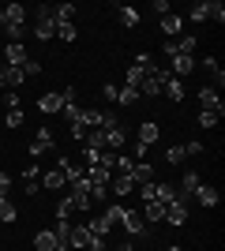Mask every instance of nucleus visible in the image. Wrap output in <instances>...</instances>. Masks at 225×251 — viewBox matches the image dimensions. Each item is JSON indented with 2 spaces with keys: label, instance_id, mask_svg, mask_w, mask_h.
<instances>
[{
  "label": "nucleus",
  "instance_id": "1",
  "mask_svg": "<svg viewBox=\"0 0 225 251\" xmlns=\"http://www.w3.org/2000/svg\"><path fill=\"white\" fill-rule=\"evenodd\" d=\"M188 19H192V23H203V19L225 23V4H222V0H195L192 8H188Z\"/></svg>",
  "mask_w": 225,
  "mask_h": 251
},
{
  "label": "nucleus",
  "instance_id": "2",
  "mask_svg": "<svg viewBox=\"0 0 225 251\" xmlns=\"http://www.w3.org/2000/svg\"><path fill=\"white\" fill-rule=\"evenodd\" d=\"M34 34H38V38H56V8H53V4H38Z\"/></svg>",
  "mask_w": 225,
  "mask_h": 251
},
{
  "label": "nucleus",
  "instance_id": "3",
  "mask_svg": "<svg viewBox=\"0 0 225 251\" xmlns=\"http://www.w3.org/2000/svg\"><path fill=\"white\" fill-rule=\"evenodd\" d=\"M68 202H72V210H83V214L94 206V202H90V184H86V176L68 184Z\"/></svg>",
  "mask_w": 225,
  "mask_h": 251
},
{
  "label": "nucleus",
  "instance_id": "4",
  "mask_svg": "<svg viewBox=\"0 0 225 251\" xmlns=\"http://www.w3.org/2000/svg\"><path fill=\"white\" fill-rule=\"evenodd\" d=\"M199 109H203V113H214V116H225V101H222V94H218L214 86H203V90H199Z\"/></svg>",
  "mask_w": 225,
  "mask_h": 251
},
{
  "label": "nucleus",
  "instance_id": "5",
  "mask_svg": "<svg viewBox=\"0 0 225 251\" xmlns=\"http://www.w3.org/2000/svg\"><path fill=\"white\" fill-rule=\"evenodd\" d=\"M101 135H105V150H113V154H117V150H124V143H128V131H124L117 120H109V124L101 127Z\"/></svg>",
  "mask_w": 225,
  "mask_h": 251
},
{
  "label": "nucleus",
  "instance_id": "6",
  "mask_svg": "<svg viewBox=\"0 0 225 251\" xmlns=\"http://www.w3.org/2000/svg\"><path fill=\"white\" fill-rule=\"evenodd\" d=\"M53 147H56L53 127H38V135H34V143H30V157H42V154H49Z\"/></svg>",
  "mask_w": 225,
  "mask_h": 251
},
{
  "label": "nucleus",
  "instance_id": "7",
  "mask_svg": "<svg viewBox=\"0 0 225 251\" xmlns=\"http://www.w3.org/2000/svg\"><path fill=\"white\" fill-rule=\"evenodd\" d=\"M199 64H195V56H184V52H176L169 60V72H173V79H188V75L195 72Z\"/></svg>",
  "mask_w": 225,
  "mask_h": 251
},
{
  "label": "nucleus",
  "instance_id": "8",
  "mask_svg": "<svg viewBox=\"0 0 225 251\" xmlns=\"http://www.w3.org/2000/svg\"><path fill=\"white\" fill-rule=\"evenodd\" d=\"M165 221H169L173 229H180V225H188V206H184V199L176 195V199L165 206Z\"/></svg>",
  "mask_w": 225,
  "mask_h": 251
},
{
  "label": "nucleus",
  "instance_id": "9",
  "mask_svg": "<svg viewBox=\"0 0 225 251\" xmlns=\"http://www.w3.org/2000/svg\"><path fill=\"white\" fill-rule=\"evenodd\" d=\"M26 60H30V56H26V45L23 42H8L4 45V64H8V68H23Z\"/></svg>",
  "mask_w": 225,
  "mask_h": 251
},
{
  "label": "nucleus",
  "instance_id": "10",
  "mask_svg": "<svg viewBox=\"0 0 225 251\" xmlns=\"http://www.w3.org/2000/svg\"><path fill=\"white\" fill-rule=\"evenodd\" d=\"M56 169H60L64 184H75V180H83V176H86V169H83V165H75L72 157H56Z\"/></svg>",
  "mask_w": 225,
  "mask_h": 251
},
{
  "label": "nucleus",
  "instance_id": "11",
  "mask_svg": "<svg viewBox=\"0 0 225 251\" xmlns=\"http://www.w3.org/2000/svg\"><path fill=\"white\" fill-rule=\"evenodd\" d=\"M131 191H139V188H135V180H131V176H117V173H113V184H109V195H113V199H128Z\"/></svg>",
  "mask_w": 225,
  "mask_h": 251
},
{
  "label": "nucleus",
  "instance_id": "12",
  "mask_svg": "<svg viewBox=\"0 0 225 251\" xmlns=\"http://www.w3.org/2000/svg\"><path fill=\"white\" fill-rule=\"evenodd\" d=\"M120 225L128 229V236H147V221H143L139 210H131V206H128V214H124V221H120Z\"/></svg>",
  "mask_w": 225,
  "mask_h": 251
},
{
  "label": "nucleus",
  "instance_id": "13",
  "mask_svg": "<svg viewBox=\"0 0 225 251\" xmlns=\"http://www.w3.org/2000/svg\"><path fill=\"white\" fill-rule=\"evenodd\" d=\"M68 248H72V251H86V248H90V229H86V225H72V232H68Z\"/></svg>",
  "mask_w": 225,
  "mask_h": 251
},
{
  "label": "nucleus",
  "instance_id": "14",
  "mask_svg": "<svg viewBox=\"0 0 225 251\" xmlns=\"http://www.w3.org/2000/svg\"><path fill=\"white\" fill-rule=\"evenodd\" d=\"M86 184H90V188H109V184H113V169H105V165L86 169Z\"/></svg>",
  "mask_w": 225,
  "mask_h": 251
},
{
  "label": "nucleus",
  "instance_id": "15",
  "mask_svg": "<svg viewBox=\"0 0 225 251\" xmlns=\"http://www.w3.org/2000/svg\"><path fill=\"white\" fill-rule=\"evenodd\" d=\"M128 176L135 180V188H143V184H154V169H150V161H135Z\"/></svg>",
  "mask_w": 225,
  "mask_h": 251
},
{
  "label": "nucleus",
  "instance_id": "16",
  "mask_svg": "<svg viewBox=\"0 0 225 251\" xmlns=\"http://www.w3.org/2000/svg\"><path fill=\"white\" fill-rule=\"evenodd\" d=\"M0 79H4V86H8V90H19L26 75H23V68H8V64H0Z\"/></svg>",
  "mask_w": 225,
  "mask_h": 251
},
{
  "label": "nucleus",
  "instance_id": "17",
  "mask_svg": "<svg viewBox=\"0 0 225 251\" xmlns=\"http://www.w3.org/2000/svg\"><path fill=\"white\" fill-rule=\"evenodd\" d=\"M38 109H42V113H60V109H64V98L56 94V90H49V94L38 98Z\"/></svg>",
  "mask_w": 225,
  "mask_h": 251
},
{
  "label": "nucleus",
  "instance_id": "18",
  "mask_svg": "<svg viewBox=\"0 0 225 251\" xmlns=\"http://www.w3.org/2000/svg\"><path fill=\"white\" fill-rule=\"evenodd\" d=\"M195 199H199V206H206V210H214L218 206V188H210V184H199V191H195Z\"/></svg>",
  "mask_w": 225,
  "mask_h": 251
},
{
  "label": "nucleus",
  "instance_id": "19",
  "mask_svg": "<svg viewBox=\"0 0 225 251\" xmlns=\"http://www.w3.org/2000/svg\"><path fill=\"white\" fill-rule=\"evenodd\" d=\"M34 248H38V251H56V248H60V240L53 236V229H38V236H34Z\"/></svg>",
  "mask_w": 225,
  "mask_h": 251
},
{
  "label": "nucleus",
  "instance_id": "20",
  "mask_svg": "<svg viewBox=\"0 0 225 251\" xmlns=\"http://www.w3.org/2000/svg\"><path fill=\"white\" fill-rule=\"evenodd\" d=\"M139 214H143V221H165V202H158V199H154V202H143Z\"/></svg>",
  "mask_w": 225,
  "mask_h": 251
},
{
  "label": "nucleus",
  "instance_id": "21",
  "mask_svg": "<svg viewBox=\"0 0 225 251\" xmlns=\"http://www.w3.org/2000/svg\"><path fill=\"white\" fill-rule=\"evenodd\" d=\"M158 124H154V120H147V124H139V139H135V143H143V147H150V143H158Z\"/></svg>",
  "mask_w": 225,
  "mask_h": 251
},
{
  "label": "nucleus",
  "instance_id": "22",
  "mask_svg": "<svg viewBox=\"0 0 225 251\" xmlns=\"http://www.w3.org/2000/svg\"><path fill=\"white\" fill-rule=\"evenodd\" d=\"M86 229H90V236H109V229H113V221H109L105 214H98L94 221H86Z\"/></svg>",
  "mask_w": 225,
  "mask_h": 251
},
{
  "label": "nucleus",
  "instance_id": "23",
  "mask_svg": "<svg viewBox=\"0 0 225 251\" xmlns=\"http://www.w3.org/2000/svg\"><path fill=\"white\" fill-rule=\"evenodd\" d=\"M199 184H203V176H199V173H192V169H188V173H184V180H180V199L184 195H195V191H199Z\"/></svg>",
  "mask_w": 225,
  "mask_h": 251
},
{
  "label": "nucleus",
  "instance_id": "24",
  "mask_svg": "<svg viewBox=\"0 0 225 251\" xmlns=\"http://www.w3.org/2000/svg\"><path fill=\"white\" fill-rule=\"evenodd\" d=\"M161 94L169 98V101H184V79H169V83L161 86Z\"/></svg>",
  "mask_w": 225,
  "mask_h": 251
},
{
  "label": "nucleus",
  "instance_id": "25",
  "mask_svg": "<svg viewBox=\"0 0 225 251\" xmlns=\"http://www.w3.org/2000/svg\"><path fill=\"white\" fill-rule=\"evenodd\" d=\"M83 147L86 150H105V135H101V127H90V131H86Z\"/></svg>",
  "mask_w": 225,
  "mask_h": 251
},
{
  "label": "nucleus",
  "instance_id": "26",
  "mask_svg": "<svg viewBox=\"0 0 225 251\" xmlns=\"http://www.w3.org/2000/svg\"><path fill=\"white\" fill-rule=\"evenodd\" d=\"M139 101V90H135V86H117V105H135Z\"/></svg>",
  "mask_w": 225,
  "mask_h": 251
},
{
  "label": "nucleus",
  "instance_id": "27",
  "mask_svg": "<svg viewBox=\"0 0 225 251\" xmlns=\"http://www.w3.org/2000/svg\"><path fill=\"white\" fill-rule=\"evenodd\" d=\"M180 26H184L180 15H173V11H169V15H161V30L169 34V38H176V34H180Z\"/></svg>",
  "mask_w": 225,
  "mask_h": 251
},
{
  "label": "nucleus",
  "instance_id": "28",
  "mask_svg": "<svg viewBox=\"0 0 225 251\" xmlns=\"http://www.w3.org/2000/svg\"><path fill=\"white\" fill-rule=\"evenodd\" d=\"M42 188L45 191H56V188H64V176H60V169H49L42 176Z\"/></svg>",
  "mask_w": 225,
  "mask_h": 251
},
{
  "label": "nucleus",
  "instance_id": "29",
  "mask_svg": "<svg viewBox=\"0 0 225 251\" xmlns=\"http://www.w3.org/2000/svg\"><path fill=\"white\" fill-rule=\"evenodd\" d=\"M131 165H135V161H131L128 154H113V173H117V176H128Z\"/></svg>",
  "mask_w": 225,
  "mask_h": 251
},
{
  "label": "nucleus",
  "instance_id": "30",
  "mask_svg": "<svg viewBox=\"0 0 225 251\" xmlns=\"http://www.w3.org/2000/svg\"><path fill=\"white\" fill-rule=\"evenodd\" d=\"M154 199H158V202H165V206H169V202L176 199V188H173V184H154Z\"/></svg>",
  "mask_w": 225,
  "mask_h": 251
},
{
  "label": "nucleus",
  "instance_id": "31",
  "mask_svg": "<svg viewBox=\"0 0 225 251\" xmlns=\"http://www.w3.org/2000/svg\"><path fill=\"white\" fill-rule=\"evenodd\" d=\"M15 218H19V210H15V202H11V199H0V221H4V225H11Z\"/></svg>",
  "mask_w": 225,
  "mask_h": 251
},
{
  "label": "nucleus",
  "instance_id": "32",
  "mask_svg": "<svg viewBox=\"0 0 225 251\" xmlns=\"http://www.w3.org/2000/svg\"><path fill=\"white\" fill-rule=\"evenodd\" d=\"M124 214H128V206H124V202H109V206H105V218L113 221V225H120V221H124Z\"/></svg>",
  "mask_w": 225,
  "mask_h": 251
},
{
  "label": "nucleus",
  "instance_id": "33",
  "mask_svg": "<svg viewBox=\"0 0 225 251\" xmlns=\"http://www.w3.org/2000/svg\"><path fill=\"white\" fill-rule=\"evenodd\" d=\"M4 19L8 23H26V8H23V4H8V8H4Z\"/></svg>",
  "mask_w": 225,
  "mask_h": 251
},
{
  "label": "nucleus",
  "instance_id": "34",
  "mask_svg": "<svg viewBox=\"0 0 225 251\" xmlns=\"http://www.w3.org/2000/svg\"><path fill=\"white\" fill-rule=\"evenodd\" d=\"M23 34H26V23H8V26H4V38H8V42H23Z\"/></svg>",
  "mask_w": 225,
  "mask_h": 251
},
{
  "label": "nucleus",
  "instance_id": "35",
  "mask_svg": "<svg viewBox=\"0 0 225 251\" xmlns=\"http://www.w3.org/2000/svg\"><path fill=\"white\" fill-rule=\"evenodd\" d=\"M120 11V23H124V26H139V11L131 8V4H124V8H117Z\"/></svg>",
  "mask_w": 225,
  "mask_h": 251
},
{
  "label": "nucleus",
  "instance_id": "36",
  "mask_svg": "<svg viewBox=\"0 0 225 251\" xmlns=\"http://www.w3.org/2000/svg\"><path fill=\"white\" fill-rule=\"evenodd\" d=\"M56 38L60 42H75V23H56Z\"/></svg>",
  "mask_w": 225,
  "mask_h": 251
},
{
  "label": "nucleus",
  "instance_id": "37",
  "mask_svg": "<svg viewBox=\"0 0 225 251\" xmlns=\"http://www.w3.org/2000/svg\"><path fill=\"white\" fill-rule=\"evenodd\" d=\"M143 79H147V75H143V68H135V64H131V68H128V86H135V90H139Z\"/></svg>",
  "mask_w": 225,
  "mask_h": 251
},
{
  "label": "nucleus",
  "instance_id": "38",
  "mask_svg": "<svg viewBox=\"0 0 225 251\" xmlns=\"http://www.w3.org/2000/svg\"><path fill=\"white\" fill-rule=\"evenodd\" d=\"M165 161H169V165H180L184 161V147H169L165 150Z\"/></svg>",
  "mask_w": 225,
  "mask_h": 251
},
{
  "label": "nucleus",
  "instance_id": "39",
  "mask_svg": "<svg viewBox=\"0 0 225 251\" xmlns=\"http://www.w3.org/2000/svg\"><path fill=\"white\" fill-rule=\"evenodd\" d=\"M199 154H203V143H199V139L184 143V157H199Z\"/></svg>",
  "mask_w": 225,
  "mask_h": 251
},
{
  "label": "nucleus",
  "instance_id": "40",
  "mask_svg": "<svg viewBox=\"0 0 225 251\" xmlns=\"http://www.w3.org/2000/svg\"><path fill=\"white\" fill-rule=\"evenodd\" d=\"M72 214H75V210H72V202H68V199H60V202H56V218H60V221H68Z\"/></svg>",
  "mask_w": 225,
  "mask_h": 251
},
{
  "label": "nucleus",
  "instance_id": "41",
  "mask_svg": "<svg viewBox=\"0 0 225 251\" xmlns=\"http://www.w3.org/2000/svg\"><path fill=\"white\" fill-rule=\"evenodd\" d=\"M218 120H222V116H214V113H203V109H199V127H218Z\"/></svg>",
  "mask_w": 225,
  "mask_h": 251
},
{
  "label": "nucleus",
  "instance_id": "42",
  "mask_svg": "<svg viewBox=\"0 0 225 251\" xmlns=\"http://www.w3.org/2000/svg\"><path fill=\"white\" fill-rule=\"evenodd\" d=\"M4 120H8V127H19V124H23V109H8V116H4Z\"/></svg>",
  "mask_w": 225,
  "mask_h": 251
},
{
  "label": "nucleus",
  "instance_id": "43",
  "mask_svg": "<svg viewBox=\"0 0 225 251\" xmlns=\"http://www.w3.org/2000/svg\"><path fill=\"white\" fill-rule=\"evenodd\" d=\"M38 72H42V64H38V60H26V64H23V75H26V79L38 75Z\"/></svg>",
  "mask_w": 225,
  "mask_h": 251
},
{
  "label": "nucleus",
  "instance_id": "44",
  "mask_svg": "<svg viewBox=\"0 0 225 251\" xmlns=\"http://www.w3.org/2000/svg\"><path fill=\"white\" fill-rule=\"evenodd\" d=\"M147 150H150V147H143V143H135V147H131V154H135V157H131V161H147Z\"/></svg>",
  "mask_w": 225,
  "mask_h": 251
},
{
  "label": "nucleus",
  "instance_id": "45",
  "mask_svg": "<svg viewBox=\"0 0 225 251\" xmlns=\"http://www.w3.org/2000/svg\"><path fill=\"white\" fill-rule=\"evenodd\" d=\"M8 188H11V176H8V173H0V199H8Z\"/></svg>",
  "mask_w": 225,
  "mask_h": 251
},
{
  "label": "nucleus",
  "instance_id": "46",
  "mask_svg": "<svg viewBox=\"0 0 225 251\" xmlns=\"http://www.w3.org/2000/svg\"><path fill=\"white\" fill-rule=\"evenodd\" d=\"M101 98H105V101H117V86L105 83V86H101Z\"/></svg>",
  "mask_w": 225,
  "mask_h": 251
},
{
  "label": "nucleus",
  "instance_id": "47",
  "mask_svg": "<svg viewBox=\"0 0 225 251\" xmlns=\"http://www.w3.org/2000/svg\"><path fill=\"white\" fill-rule=\"evenodd\" d=\"M23 180H26V184H34V180H38V165H26V169H23Z\"/></svg>",
  "mask_w": 225,
  "mask_h": 251
},
{
  "label": "nucleus",
  "instance_id": "48",
  "mask_svg": "<svg viewBox=\"0 0 225 251\" xmlns=\"http://www.w3.org/2000/svg\"><path fill=\"white\" fill-rule=\"evenodd\" d=\"M4 101H8V109H23V101H19V94H15V90H8V98H4Z\"/></svg>",
  "mask_w": 225,
  "mask_h": 251
},
{
  "label": "nucleus",
  "instance_id": "49",
  "mask_svg": "<svg viewBox=\"0 0 225 251\" xmlns=\"http://www.w3.org/2000/svg\"><path fill=\"white\" fill-rule=\"evenodd\" d=\"M154 11H158V15H169L173 8H169V0H154Z\"/></svg>",
  "mask_w": 225,
  "mask_h": 251
},
{
  "label": "nucleus",
  "instance_id": "50",
  "mask_svg": "<svg viewBox=\"0 0 225 251\" xmlns=\"http://www.w3.org/2000/svg\"><path fill=\"white\" fill-rule=\"evenodd\" d=\"M203 68H206L210 75H214V72H218V56H206V60H203Z\"/></svg>",
  "mask_w": 225,
  "mask_h": 251
},
{
  "label": "nucleus",
  "instance_id": "51",
  "mask_svg": "<svg viewBox=\"0 0 225 251\" xmlns=\"http://www.w3.org/2000/svg\"><path fill=\"white\" fill-rule=\"evenodd\" d=\"M161 52H165V56L173 60V56H176V42H165V45H161Z\"/></svg>",
  "mask_w": 225,
  "mask_h": 251
},
{
  "label": "nucleus",
  "instance_id": "52",
  "mask_svg": "<svg viewBox=\"0 0 225 251\" xmlns=\"http://www.w3.org/2000/svg\"><path fill=\"white\" fill-rule=\"evenodd\" d=\"M105 251H135L131 244H120V248H105Z\"/></svg>",
  "mask_w": 225,
  "mask_h": 251
},
{
  "label": "nucleus",
  "instance_id": "53",
  "mask_svg": "<svg viewBox=\"0 0 225 251\" xmlns=\"http://www.w3.org/2000/svg\"><path fill=\"white\" fill-rule=\"evenodd\" d=\"M4 26H8V19H4V8H0V30H4Z\"/></svg>",
  "mask_w": 225,
  "mask_h": 251
},
{
  "label": "nucleus",
  "instance_id": "54",
  "mask_svg": "<svg viewBox=\"0 0 225 251\" xmlns=\"http://www.w3.org/2000/svg\"><path fill=\"white\" fill-rule=\"evenodd\" d=\"M165 251H184V248H180V244H169V248H165Z\"/></svg>",
  "mask_w": 225,
  "mask_h": 251
},
{
  "label": "nucleus",
  "instance_id": "55",
  "mask_svg": "<svg viewBox=\"0 0 225 251\" xmlns=\"http://www.w3.org/2000/svg\"><path fill=\"white\" fill-rule=\"evenodd\" d=\"M0 86H4V79H0Z\"/></svg>",
  "mask_w": 225,
  "mask_h": 251
}]
</instances>
